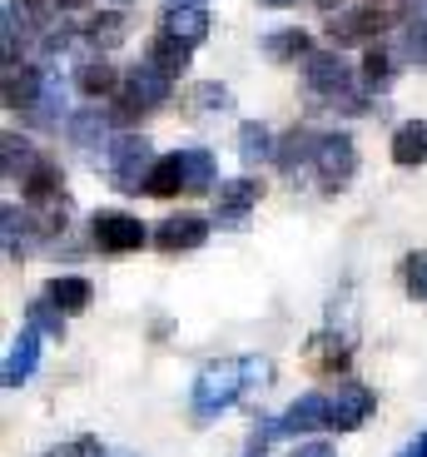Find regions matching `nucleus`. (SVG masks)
Here are the masks:
<instances>
[{
	"label": "nucleus",
	"instance_id": "obj_14",
	"mask_svg": "<svg viewBox=\"0 0 427 457\" xmlns=\"http://www.w3.org/2000/svg\"><path fill=\"white\" fill-rule=\"evenodd\" d=\"M348 358H353V343H348L343 333H333V328H324L308 343V363H313V373H324V378L348 373Z\"/></svg>",
	"mask_w": 427,
	"mask_h": 457
},
{
	"label": "nucleus",
	"instance_id": "obj_33",
	"mask_svg": "<svg viewBox=\"0 0 427 457\" xmlns=\"http://www.w3.org/2000/svg\"><path fill=\"white\" fill-rule=\"evenodd\" d=\"M358 85H368V90H378V95L393 85V55H388L382 46H373L368 55H363V80Z\"/></svg>",
	"mask_w": 427,
	"mask_h": 457
},
{
	"label": "nucleus",
	"instance_id": "obj_20",
	"mask_svg": "<svg viewBox=\"0 0 427 457\" xmlns=\"http://www.w3.org/2000/svg\"><path fill=\"white\" fill-rule=\"evenodd\" d=\"M274 154H278V145H274V135H268L264 120H243L239 125V160L254 170V164L274 160Z\"/></svg>",
	"mask_w": 427,
	"mask_h": 457
},
{
	"label": "nucleus",
	"instance_id": "obj_17",
	"mask_svg": "<svg viewBox=\"0 0 427 457\" xmlns=\"http://www.w3.org/2000/svg\"><path fill=\"white\" fill-rule=\"evenodd\" d=\"M45 298L55 303L60 313H85V309H90V298H94V288H90V278H85V274H60V278H50V284H45Z\"/></svg>",
	"mask_w": 427,
	"mask_h": 457
},
{
	"label": "nucleus",
	"instance_id": "obj_30",
	"mask_svg": "<svg viewBox=\"0 0 427 457\" xmlns=\"http://www.w3.org/2000/svg\"><path fill=\"white\" fill-rule=\"evenodd\" d=\"M398 278H403V294L423 303V298H427V249L403 253V263H398Z\"/></svg>",
	"mask_w": 427,
	"mask_h": 457
},
{
	"label": "nucleus",
	"instance_id": "obj_18",
	"mask_svg": "<svg viewBox=\"0 0 427 457\" xmlns=\"http://www.w3.org/2000/svg\"><path fill=\"white\" fill-rule=\"evenodd\" d=\"M179 189H189L185 154H164V160H154L150 179H144V195H154V199H174Z\"/></svg>",
	"mask_w": 427,
	"mask_h": 457
},
{
	"label": "nucleus",
	"instance_id": "obj_21",
	"mask_svg": "<svg viewBox=\"0 0 427 457\" xmlns=\"http://www.w3.org/2000/svg\"><path fill=\"white\" fill-rule=\"evenodd\" d=\"M393 164H403V170L427 164V120H413L393 135Z\"/></svg>",
	"mask_w": 427,
	"mask_h": 457
},
{
	"label": "nucleus",
	"instance_id": "obj_11",
	"mask_svg": "<svg viewBox=\"0 0 427 457\" xmlns=\"http://www.w3.org/2000/svg\"><path fill=\"white\" fill-rule=\"evenodd\" d=\"M209 239V219L204 214H169L154 228V249L160 253H194Z\"/></svg>",
	"mask_w": 427,
	"mask_h": 457
},
{
	"label": "nucleus",
	"instance_id": "obj_13",
	"mask_svg": "<svg viewBox=\"0 0 427 457\" xmlns=\"http://www.w3.org/2000/svg\"><path fill=\"white\" fill-rule=\"evenodd\" d=\"M40 95H45V75H40L35 65H15V60H5V110L30 114Z\"/></svg>",
	"mask_w": 427,
	"mask_h": 457
},
{
	"label": "nucleus",
	"instance_id": "obj_38",
	"mask_svg": "<svg viewBox=\"0 0 427 457\" xmlns=\"http://www.w3.org/2000/svg\"><path fill=\"white\" fill-rule=\"evenodd\" d=\"M308 5H318V11H333L338 0H308Z\"/></svg>",
	"mask_w": 427,
	"mask_h": 457
},
{
	"label": "nucleus",
	"instance_id": "obj_26",
	"mask_svg": "<svg viewBox=\"0 0 427 457\" xmlns=\"http://www.w3.org/2000/svg\"><path fill=\"white\" fill-rule=\"evenodd\" d=\"M110 125H115V114L85 110V114H75V120H70V139H75V145H85V149H94V145H104V139H110Z\"/></svg>",
	"mask_w": 427,
	"mask_h": 457
},
{
	"label": "nucleus",
	"instance_id": "obj_29",
	"mask_svg": "<svg viewBox=\"0 0 427 457\" xmlns=\"http://www.w3.org/2000/svg\"><path fill=\"white\" fill-rule=\"evenodd\" d=\"M75 85H80L90 100H100V95H115L119 80H115V70L104 65V60H85L80 70H75Z\"/></svg>",
	"mask_w": 427,
	"mask_h": 457
},
{
	"label": "nucleus",
	"instance_id": "obj_19",
	"mask_svg": "<svg viewBox=\"0 0 427 457\" xmlns=\"http://www.w3.org/2000/svg\"><path fill=\"white\" fill-rule=\"evenodd\" d=\"M21 195L30 199V204H50V199H60V195H65V174H60V164L55 160H40L21 179Z\"/></svg>",
	"mask_w": 427,
	"mask_h": 457
},
{
	"label": "nucleus",
	"instance_id": "obj_16",
	"mask_svg": "<svg viewBox=\"0 0 427 457\" xmlns=\"http://www.w3.org/2000/svg\"><path fill=\"white\" fill-rule=\"evenodd\" d=\"M164 30L185 46H204L209 40V11L204 5H169L164 11Z\"/></svg>",
	"mask_w": 427,
	"mask_h": 457
},
{
	"label": "nucleus",
	"instance_id": "obj_41",
	"mask_svg": "<svg viewBox=\"0 0 427 457\" xmlns=\"http://www.w3.org/2000/svg\"><path fill=\"white\" fill-rule=\"evenodd\" d=\"M264 5H293V0H264Z\"/></svg>",
	"mask_w": 427,
	"mask_h": 457
},
{
	"label": "nucleus",
	"instance_id": "obj_35",
	"mask_svg": "<svg viewBox=\"0 0 427 457\" xmlns=\"http://www.w3.org/2000/svg\"><path fill=\"white\" fill-rule=\"evenodd\" d=\"M229 104H234V95L224 85H214V80L199 85V110H229Z\"/></svg>",
	"mask_w": 427,
	"mask_h": 457
},
{
	"label": "nucleus",
	"instance_id": "obj_31",
	"mask_svg": "<svg viewBox=\"0 0 427 457\" xmlns=\"http://www.w3.org/2000/svg\"><path fill=\"white\" fill-rule=\"evenodd\" d=\"M398 55H403L413 70H427V15H417V21H407V25H403Z\"/></svg>",
	"mask_w": 427,
	"mask_h": 457
},
{
	"label": "nucleus",
	"instance_id": "obj_7",
	"mask_svg": "<svg viewBox=\"0 0 427 457\" xmlns=\"http://www.w3.org/2000/svg\"><path fill=\"white\" fill-rule=\"evenodd\" d=\"M398 25V11L393 5H348V11L328 15V40L333 46H368V40H378V35H388Z\"/></svg>",
	"mask_w": 427,
	"mask_h": 457
},
{
	"label": "nucleus",
	"instance_id": "obj_8",
	"mask_svg": "<svg viewBox=\"0 0 427 457\" xmlns=\"http://www.w3.org/2000/svg\"><path fill=\"white\" fill-rule=\"evenodd\" d=\"M90 239L100 253H135V249H144V244H154V228L144 224V219L125 214V209H100V214L90 219Z\"/></svg>",
	"mask_w": 427,
	"mask_h": 457
},
{
	"label": "nucleus",
	"instance_id": "obj_27",
	"mask_svg": "<svg viewBox=\"0 0 427 457\" xmlns=\"http://www.w3.org/2000/svg\"><path fill=\"white\" fill-rule=\"evenodd\" d=\"M25 120L35 129H60V120H65V90H60V80H45V95L35 100V110Z\"/></svg>",
	"mask_w": 427,
	"mask_h": 457
},
{
	"label": "nucleus",
	"instance_id": "obj_36",
	"mask_svg": "<svg viewBox=\"0 0 427 457\" xmlns=\"http://www.w3.org/2000/svg\"><path fill=\"white\" fill-rule=\"evenodd\" d=\"M289 457H338V453H333V443H299Z\"/></svg>",
	"mask_w": 427,
	"mask_h": 457
},
{
	"label": "nucleus",
	"instance_id": "obj_3",
	"mask_svg": "<svg viewBox=\"0 0 427 457\" xmlns=\"http://www.w3.org/2000/svg\"><path fill=\"white\" fill-rule=\"evenodd\" d=\"M303 80H308V90L318 95V100H333L338 110H368V100L363 95H353V70H348V60L338 55V50H313L308 60H303Z\"/></svg>",
	"mask_w": 427,
	"mask_h": 457
},
{
	"label": "nucleus",
	"instance_id": "obj_22",
	"mask_svg": "<svg viewBox=\"0 0 427 457\" xmlns=\"http://www.w3.org/2000/svg\"><path fill=\"white\" fill-rule=\"evenodd\" d=\"M189 55H194V46H185V40H174L169 30H160L150 40V55H144V60H154L160 70H169L174 80H179V75L189 70Z\"/></svg>",
	"mask_w": 427,
	"mask_h": 457
},
{
	"label": "nucleus",
	"instance_id": "obj_34",
	"mask_svg": "<svg viewBox=\"0 0 427 457\" xmlns=\"http://www.w3.org/2000/svg\"><path fill=\"white\" fill-rule=\"evenodd\" d=\"M40 457H110V453L100 447V437H70V443L50 447V453H40Z\"/></svg>",
	"mask_w": 427,
	"mask_h": 457
},
{
	"label": "nucleus",
	"instance_id": "obj_15",
	"mask_svg": "<svg viewBox=\"0 0 427 457\" xmlns=\"http://www.w3.org/2000/svg\"><path fill=\"white\" fill-rule=\"evenodd\" d=\"M313 154H318V135H313V129H303V125H293L289 135L278 139L274 164L283 174H299V170H308V164H313Z\"/></svg>",
	"mask_w": 427,
	"mask_h": 457
},
{
	"label": "nucleus",
	"instance_id": "obj_24",
	"mask_svg": "<svg viewBox=\"0 0 427 457\" xmlns=\"http://www.w3.org/2000/svg\"><path fill=\"white\" fill-rule=\"evenodd\" d=\"M264 55L278 60V65H289V60H308L313 46H308V35L299 30V25H289V30H274L264 35Z\"/></svg>",
	"mask_w": 427,
	"mask_h": 457
},
{
	"label": "nucleus",
	"instance_id": "obj_5",
	"mask_svg": "<svg viewBox=\"0 0 427 457\" xmlns=\"http://www.w3.org/2000/svg\"><path fill=\"white\" fill-rule=\"evenodd\" d=\"M308 170L324 195H343L348 184H353V174H358V145H353V135H343V129L318 135V154H313Z\"/></svg>",
	"mask_w": 427,
	"mask_h": 457
},
{
	"label": "nucleus",
	"instance_id": "obj_39",
	"mask_svg": "<svg viewBox=\"0 0 427 457\" xmlns=\"http://www.w3.org/2000/svg\"><path fill=\"white\" fill-rule=\"evenodd\" d=\"M60 11H75V5H85V0H55Z\"/></svg>",
	"mask_w": 427,
	"mask_h": 457
},
{
	"label": "nucleus",
	"instance_id": "obj_32",
	"mask_svg": "<svg viewBox=\"0 0 427 457\" xmlns=\"http://www.w3.org/2000/svg\"><path fill=\"white\" fill-rule=\"evenodd\" d=\"M179 154H185L189 195H209V189H214V154H209V149H179Z\"/></svg>",
	"mask_w": 427,
	"mask_h": 457
},
{
	"label": "nucleus",
	"instance_id": "obj_37",
	"mask_svg": "<svg viewBox=\"0 0 427 457\" xmlns=\"http://www.w3.org/2000/svg\"><path fill=\"white\" fill-rule=\"evenodd\" d=\"M398 457H427V433H417V437H413V443H407Z\"/></svg>",
	"mask_w": 427,
	"mask_h": 457
},
{
	"label": "nucleus",
	"instance_id": "obj_43",
	"mask_svg": "<svg viewBox=\"0 0 427 457\" xmlns=\"http://www.w3.org/2000/svg\"><path fill=\"white\" fill-rule=\"evenodd\" d=\"M249 457H264V453H249Z\"/></svg>",
	"mask_w": 427,
	"mask_h": 457
},
{
	"label": "nucleus",
	"instance_id": "obj_28",
	"mask_svg": "<svg viewBox=\"0 0 427 457\" xmlns=\"http://www.w3.org/2000/svg\"><path fill=\"white\" fill-rule=\"evenodd\" d=\"M65 319H70V313H60L45 294L25 303V323H30V328H40L45 338H65Z\"/></svg>",
	"mask_w": 427,
	"mask_h": 457
},
{
	"label": "nucleus",
	"instance_id": "obj_2",
	"mask_svg": "<svg viewBox=\"0 0 427 457\" xmlns=\"http://www.w3.org/2000/svg\"><path fill=\"white\" fill-rule=\"evenodd\" d=\"M328 408H333V393H303L293 398L278 418H259L254 428V453H264L278 437H308V433H328Z\"/></svg>",
	"mask_w": 427,
	"mask_h": 457
},
{
	"label": "nucleus",
	"instance_id": "obj_25",
	"mask_svg": "<svg viewBox=\"0 0 427 457\" xmlns=\"http://www.w3.org/2000/svg\"><path fill=\"white\" fill-rule=\"evenodd\" d=\"M0 154H5V179H25V174L40 164L35 145H30L25 135H15V129H5V139H0Z\"/></svg>",
	"mask_w": 427,
	"mask_h": 457
},
{
	"label": "nucleus",
	"instance_id": "obj_42",
	"mask_svg": "<svg viewBox=\"0 0 427 457\" xmlns=\"http://www.w3.org/2000/svg\"><path fill=\"white\" fill-rule=\"evenodd\" d=\"M174 5H199V0H174Z\"/></svg>",
	"mask_w": 427,
	"mask_h": 457
},
{
	"label": "nucleus",
	"instance_id": "obj_10",
	"mask_svg": "<svg viewBox=\"0 0 427 457\" xmlns=\"http://www.w3.org/2000/svg\"><path fill=\"white\" fill-rule=\"evenodd\" d=\"M264 199V184L254 179V174H239V179H224L219 184V199H214V219H219L224 228H239L243 219H249V209Z\"/></svg>",
	"mask_w": 427,
	"mask_h": 457
},
{
	"label": "nucleus",
	"instance_id": "obj_40",
	"mask_svg": "<svg viewBox=\"0 0 427 457\" xmlns=\"http://www.w3.org/2000/svg\"><path fill=\"white\" fill-rule=\"evenodd\" d=\"M110 457H139V453H125V447H119V453H110Z\"/></svg>",
	"mask_w": 427,
	"mask_h": 457
},
{
	"label": "nucleus",
	"instance_id": "obj_4",
	"mask_svg": "<svg viewBox=\"0 0 427 457\" xmlns=\"http://www.w3.org/2000/svg\"><path fill=\"white\" fill-rule=\"evenodd\" d=\"M169 90H174V75H169V70H160L154 60H139V65H129L125 85H119L115 125H135V114L164 104V100H169Z\"/></svg>",
	"mask_w": 427,
	"mask_h": 457
},
{
	"label": "nucleus",
	"instance_id": "obj_6",
	"mask_svg": "<svg viewBox=\"0 0 427 457\" xmlns=\"http://www.w3.org/2000/svg\"><path fill=\"white\" fill-rule=\"evenodd\" d=\"M104 170H110V184H115V189H144V179H150V170H154L150 139L139 135V129L115 135L104 145Z\"/></svg>",
	"mask_w": 427,
	"mask_h": 457
},
{
	"label": "nucleus",
	"instance_id": "obj_12",
	"mask_svg": "<svg viewBox=\"0 0 427 457\" xmlns=\"http://www.w3.org/2000/svg\"><path fill=\"white\" fill-rule=\"evenodd\" d=\"M40 338H45V333L30 328V323L21 328V338H15L11 353H5V373H0L5 388H25V383L35 378V368H40Z\"/></svg>",
	"mask_w": 427,
	"mask_h": 457
},
{
	"label": "nucleus",
	"instance_id": "obj_1",
	"mask_svg": "<svg viewBox=\"0 0 427 457\" xmlns=\"http://www.w3.org/2000/svg\"><path fill=\"white\" fill-rule=\"evenodd\" d=\"M268 383V363L264 358H219L194 373V388H189V412L194 423H214L219 412H229L243 393H254Z\"/></svg>",
	"mask_w": 427,
	"mask_h": 457
},
{
	"label": "nucleus",
	"instance_id": "obj_9",
	"mask_svg": "<svg viewBox=\"0 0 427 457\" xmlns=\"http://www.w3.org/2000/svg\"><path fill=\"white\" fill-rule=\"evenodd\" d=\"M373 408H378L373 388H363V383H343V388L333 393V408H328V433H358V428L373 418Z\"/></svg>",
	"mask_w": 427,
	"mask_h": 457
},
{
	"label": "nucleus",
	"instance_id": "obj_23",
	"mask_svg": "<svg viewBox=\"0 0 427 457\" xmlns=\"http://www.w3.org/2000/svg\"><path fill=\"white\" fill-rule=\"evenodd\" d=\"M80 35L90 40L94 50H110V46H119V40L129 35V15L125 11H100L94 21H85Z\"/></svg>",
	"mask_w": 427,
	"mask_h": 457
}]
</instances>
